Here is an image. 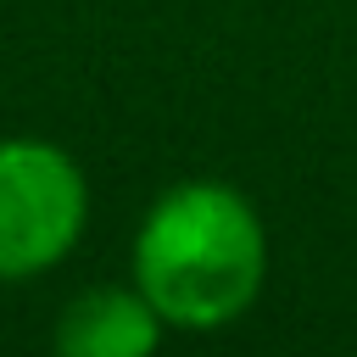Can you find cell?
<instances>
[{
	"instance_id": "7a4b0ae2",
	"label": "cell",
	"mask_w": 357,
	"mask_h": 357,
	"mask_svg": "<svg viewBox=\"0 0 357 357\" xmlns=\"http://www.w3.org/2000/svg\"><path fill=\"white\" fill-rule=\"evenodd\" d=\"M84 206V178L56 145H0V279H28L50 268L78 240Z\"/></svg>"
},
{
	"instance_id": "6da1fadb",
	"label": "cell",
	"mask_w": 357,
	"mask_h": 357,
	"mask_svg": "<svg viewBox=\"0 0 357 357\" xmlns=\"http://www.w3.org/2000/svg\"><path fill=\"white\" fill-rule=\"evenodd\" d=\"M268 273V240L257 212L229 184H178L167 190L139 240L134 279L156 318L178 329H218L240 318Z\"/></svg>"
},
{
	"instance_id": "3957f363",
	"label": "cell",
	"mask_w": 357,
	"mask_h": 357,
	"mask_svg": "<svg viewBox=\"0 0 357 357\" xmlns=\"http://www.w3.org/2000/svg\"><path fill=\"white\" fill-rule=\"evenodd\" d=\"M156 307L134 290H89L67 307L56 346L67 357H139L156 346Z\"/></svg>"
}]
</instances>
